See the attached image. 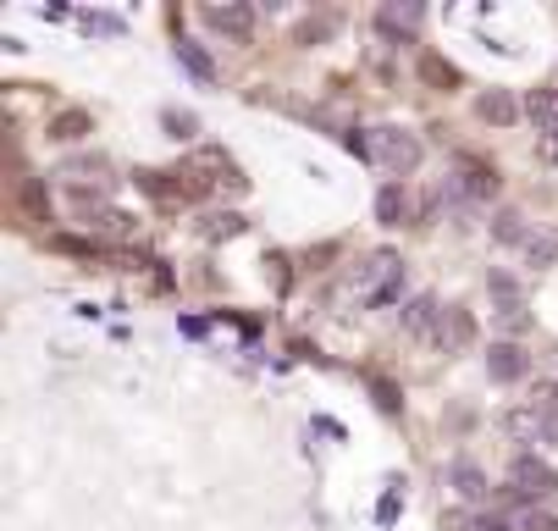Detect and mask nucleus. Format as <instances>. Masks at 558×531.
I'll use <instances>...</instances> for the list:
<instances>
[{"mask_svg": "<svg viewBox=\"0 0 558 531\" xmlns=\"http://www.w3.org/2000/svg\"><path fill=\"white\" fill-rule=\"evenodd\" d=\"M525 216L520 210H498V221H493V239H504V244H525Z\"/></svg>", "mask_w": 558, "mask_h": 531, "instance_id": "nucleus-21", "label": "nucleus"}, {"mask_svg": "<svg viewBox=\"0 0 558 531\" xmlns=\"http://www.w3.org/2000/svg\"><path fill=\"white\" fill-rule=\"evenodd\" d=\"M376 23H381L387 34H415V28L426 23V7H421V0H387V7L376 12Z\"/></svg>", "mask_w": 558, "mask_h": 531, "instance_id": "nucleus-12", "label": "nucleus"}, {"mask_svg": "<svg viewBox=\"0 0 558 531\" xmlns=\"http://www.w3.org/2000/svg\"><path fill=\"white\" fill-rule=\"evenodd\" d=\"M475 117H482V122H498V128H509V122L520 117V106H514V95H509V89H487L482 100H475Z\"/></svg>", "mask_w": 558, "mask_h": 531, "instance_id": "nucleus-14", "label": "nucleus"}, {"mask_svg": "<svg viewBox=\"0 0 558 531\" xmlns=\"http://www.w3.org/2000/svg\"><path fill=\"white\" fill-rule=\"evenodd\" d=\"M520 443H558V421L547 415V410H536V405H525V410H509V421H504Z\"/></svg>", "mask_w": 558, "mask_h": 531, "instance_id": "nucleus-7", "label": "nucleus"}, {"mask_svg": "<svg viewBox=\"0 0 558 531\" xmlns=\"http://www.w3.org/2000/svg\"><path fill=\"white\" fill-rule=\"evenodd\" d=\"M199 17H205L216 34H232V39H250V34H255V7H244V0H227V7H221V0H210Z\"/></svg>", "mask_w": 558, "mask_h": 531, "instance_id": "nucleus-6", "label": "nucleus"}, {"mask_svg": "<svg viewBox=\"0 0 558 531\" xmlns=\"http://www.w3.org/2000/svg\"><path fill=\"white\" fill-rule=\"evenodd\" d=\"M178 61H183V67L194 72L199 84H216V61H210V56H205V50H199L194 39H178Z\"/></svg>", "mask_w": 558, "mask_h": 531, "instance_id": "nucleus-18", "label": "nucleus"}, {"mask_svg": "<svg viewBox=\"0 0 558 531\" xmlns=\"http://www.w3.org/2000/svg\"><path fill=\"white\" fill-rule=\"evenodd\" d=\"M487 293L498 299V327H504V333H525V327H531L525 299H520V288H514L509 271H493V277H487Z\"/></svg>", "mask_w": 558, "mask_h": 531, "instance_id": "nucleus-5", "label": "nucleus"}, {"mask_svg": "<svg viewBox=\"0 0 558 531\" xmlns=\"http://www.w3.org/2000/svg\"><path fill=\"white\" fill-rule=\"evenodd\" d=\"M542 156H547V161H558V138H553V144H542Z\"/></svg>", "mask_w": 558, "mask_h": 531, "instance_id": "nucleus-28", "label": "nucleus"}, {"mask_svg": "<svg viewBox=\"0 0 558 531\" xmlns=\"http://www.w3.org/2000/svg\"><path fill=\"white\" fill-rule=\"evenodd\" d=\"M448 487L464 498V504H482L487 493H493V482H487V471L475 466V460H453L448 466Z\"/></svg>", "mask_w": 558, "mask_h": 531, "instance_id": "nucleus-10", "label": "nucleus"}, {"mask_svg": "<svg viewBox=\"0 0 558 531\" xmlns=\"http://www.w3.org/2000/svg\"><path fill=\"white\" fill-rule=\"evenodd\" d=\"M514 531H558V515H553V509H536V504H531V509H525V515L514 520Z\"/></svg>", "mask_w": 558, "mask_h": 531, "instance_id": "nucleus-24", "label": "nucleus"}, {"mask_svg": "<svg viewBox=\"0 0 558 531\" xmlns=\"http://www.w3.org/2000/svg\"><path fill=\"white\" fill-rule=\"evenodd\" d=\"M442 194H459V200H493V194H498V167L482 161V156H453V172H448Z\"/></svg>", "mask_w": 558, "mask_h": 531, "instance_id": "nucleus-3", "label": "nucleus"}, {"mask_svg": "<svg viewBox=\"0 0 558 531\" xmlns=\"http://www.w3.org/2000/svg\"><path fill=\"white\" fill-rule=\"evenodd\" d=\"M398 288H404V255H398V250H376V255H365L349 271L338 299H343V311H376V305H392Z\"/></svg>", "mask_w": 558, "mask_h": 531, "instance_id": "nucleus-1", "label": "nucleus"}, {"mask_svg": "<svg viewBox=\"0 0 558 531\" xmlns=\"http://www.w3.org/2000/svg\"><path fill=\"white\" fill-rule=\"evenodd\" d=\"M376 216H381V227H398V221L410 216V194L398 189V183H387V189L376 194Z\"/></svg>", "mask_w": 558, "mask_h": 531, "instance_id": "nucleus-17", "label": "nucleus"}, {"mask_svg": "<svg viewBox=\"0 0 558 531\" xmlns=\"http://www.w3.org/2000/svg\"><path fill=\"white\" fill-rule=\"evenodd\" d=\"M509 487L520 498H558V471L547 460H536V454H514V466H509Z\"/></svg>", "mask_w": 558, "mask_h": 531, "instance_id": "nucleus-4", "label": "nucleus"}, {"mask_svg": "<svg viewBox=\"0 0 558 531\" xmlns=\"http://www.w3.org/2000/svg\"><path fill=\"white\" fill-rule=\"evenodd\" d=\"M520 250H525L531 266H553V261H558V227H531Z\"/></svg>", "mask_w": 558, "mask_h": 531, "instance_id": "nucleus-15", "label": "nucleus"}, {"mask_svg": "<svg viewBox=\"0 0 558 531\" xmlns=\"http://www.w3.org/2000/svg\"><path fill=\"white\" fill-rule=\"evenodd\" d=\"M470 333H475L470 316H464L459 305H448V311H442V327H437V349H459V343H470Z\"/></svg>", "mask_w": 558, "mask_h": 531, "instance_id": "nucleus-16", "label": "nucleus"}, {"mask_svg": "<svg viewBox=\"0 0 558 531\" xmlns=\"http://www.w3.org/2000/svg\"><path fill=\"white\" fill-rule=\"evenodd\" d=\"M531 405H536V410H547V415H553V421H558V383H542V388H536V399H531Z\"/></svg>", "mask_w": 558, "mask_h": 531, "instance_id": "nucleus-26", "label": "nucleus"}, {"mask_svg": "<svg viewBox=\"0 0 558 531\" xmlns=\"http://www.w3.org/2000/svg\"><path fill=\"white\" fill-rule=\"evenodd\" d=\"M194 172H216V189H232V194H244L250 183H244V172H238L221 149H199L194 156Z\"/></svg>", "mask_w": 558, "mask_h": 531, "instance_id": "nucleus-13", "label": "nucleus"}, {"mask_svg": "<svg viewBox=\"0 0 558 531\" xmlns=\"http://www.w3.org/2000/svg\"><path fill=\"white\" fill-rule=\"evenodd\" d=\"M421 79H426V84H437V89H448V84H459V67L426 50V56H421Z\"/></svg>", "mask_w": 558, "mask_h": 531, "instance_id": "nucleus-20", "label": "nucleus"}, {"mask_svg": "<svg viewBox=\"0 0 558 531\" xmlns=\"http://www.w3.org/2000/svg\"><path fill=\"white\" fill-rule=\"evenodd\" d=\"M89 227H100V233H111V239H128V233H133V216H122V210H95Z\"/></svg>", "mask_w": 558, "mask_h": 531, "instance_id": "nucleus-23", "label": "nucleus"}, {"mask_svg": "<svg viewBox=\"0 0 558 531\" xmlns=\"http://www.w3.org/2000/svg\"><path fill=\"white\" fill-rule=\"evenodd\" d=\"M371 388H376V405H381V410L392 415V410H398V394H392V388L381 383V376H376V383H371Z\"/></svg>", "mask_w": 558, "mask_h": 531, "instance_id": "nucleus-27", "label": "nucleus"}, {"mask_svg": "<svg viewBox=\"0 0 558 531\" xmlns=\"http://www.w3.org/2000/svg\"><path fill=\"white\" fill-rule=\"evenodd\" d=\"M525 117L542 133V144H553L558 138V89H531L525 95Z\"/></svg>", "mask_w": 558, "mask_h": 531, "instance_id": "nucleus-11", "label": "nucleus"}, {"mask_svg": "<svg viewBox=\"0 0 558 531\" xmlns=\"http://www.w3.org/2000/svg\"><path fill=\"white\" fill-rule=\"evenodd\" d=\"M365 161L387 167L392 178H410L421 167V138L404 133V128H371L365 133Z\"/></svg>", "mask_w": 558, "mask_h": 531, "instance_id": "nucleus-2", "label": "nucleus"}, {"mask_svg": "<svg viewBox=\"0 0 558 531\" xmlns=\"http://www.w3.org/2000/svg\"><path fill=\"white\" fill-rule=\"evenodd\" d=\"M453 531H514L498 509H470V515H453Z\"/></svg>", "mask_w": 558, "mask_h": 531, "instance_id": "nucleus-19", "label": "nucleus"}, {"mask_svg": "<svg viewBox=\"0 0 558 531\" xmlns=\"http://www.w3.org/2000/svg\"><path fill=\"white\" fill-rule=\"evenodd\" d=\"M437 327H442V305L432 293H415L410 305H404V333L421 338V343H437Z\"/></svg>", "mask_w": 558, "mask_h": 531, "instance_id": "nucleus-8", "label": "nucleus"}, {"mask_svg": "<svg viewBox=\"0 0 558 531\" xmlns=\"http://www.w3.org/2000/svg\"><path fill=\"white\" fill-rule=\"evenodd\" d=\"M95 122H89V111H61L56 122H50V138H84Z\"/></svg>", "mask_w": 558, "mask_h": 531, "instance_id": "nucleus-22", "label": "nucleus"}, {"mask_svg": "<svg viewBox=\"0 0 558 531\" xmlns=\"http://www.w3.org/2000/svg\"><path fill=\"white\" fill-rule=\"evenodd\" d=\"M525 371H531V354L520 343H493L487 349V376L493 383H520Z\"/></svg>", "mask_w": 558, "mask_h": 531, "instance_id": "nucleus-9", "label": "nucleus"}, {"mask_svg": "<svg viewBox=\"0 0 558 531\" xmlns=\"http://www.w3.org/2000/svg\"><path fill=\"white\" fill-rule=\"evenodd\" d=\"M84 28H89V34H122V17H106V12H84Z\"/></svg>", "mask_w": 558, "mask_h": 531, "instance_id": "nucleus-25", "label": "nucleus"}]
</instances>
